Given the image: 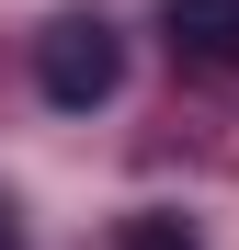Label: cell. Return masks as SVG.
<instances>
[{"instance_id":"cell-1","label":"cell","mask_w":239,"mask_h":250,"mask_svg":"<svg viewBox=\"0 0 239 250\" xmlns=\"http://www.w3.org/2000/svg\"><path fill=\"white\" fill-rule=\"evenodd\" d=\"M34 91H46L57 114H91L126 91V34H114L103 12H57L46 34H34Z\"/></svg>"},{"instance_id":"cell-2","label":"cell","mask_w":239,"mask_h":250,"mask_svg":"<svg viewBox=\"0 0 239 250\" xmlns=\"http://www.w3.org/2000/svg\"><path fill=\"white\" fill-rule=\"evenodd\" d=\"M159 34H171L182 68H239V0H171Z\"/></svg>"},{"instance_id":"cell-3","label":"cell","mask_w":239,"mask_h":250,"mask_svg":"<svg viewBox=\"0 0 239 250\" xmlns=\"http://www.w3.org/2000/svg\"><path fill=\"white\" fill-rule=\"evenodd\" d=\"M114 250H205V239H194L182 216H159V205H148V216H126V228H114Z\"/></svg>"}]
</instances>
